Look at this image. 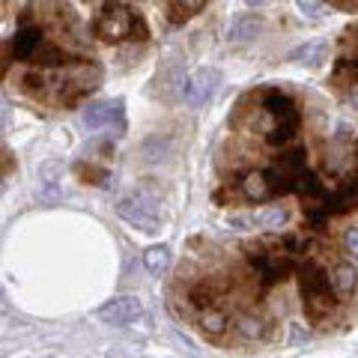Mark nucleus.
Masks as SVG:
<instances>
[{
    "mask_svg": "<svg viewBox=\"0 0 358 358\" xmlns=\"http://www.w3.org/2000/svg\"><path fill=\"white\" fill-rule=\"evenodd\" d=\"M9 123V105H6V99L0 96V126H6Z\"/></svg>",
    "mask_w": 358,
    "mask_h": 358,
    "instance_id": "23",
    "label": "nucleus"
},
{
    "mask_svg": "<svg viewBox=\"0 0 358 358\" xmlns=\"http://www.w3.org/2000/svg\"><path fill=\"white\" fill-rule=\"evenodd\" d=\"M263 108H266V114L272 117V119H287V117H298L296 111V102L287 93H281V90H272V93H266L263 99Z\"/></svg>",
    "mask_w": 358,
    "mask_h": 358,
    "instance_id": "10",
    "label": "nucleus"
},
{
    "mask_svg": "<svg viewBox=\"0 0 358 358\" xmlns=\"http://www.w3.org/2000/svg\"><path fill=\"white\" fill-rule=\"evenodd\" d=\"M296 6L305 12V18H311V22H320V18L325 15V9L320 0H296Z\"/></svg>",
    "mask_w": 358,
    "mask_h": 358,
    "instance_id": "19",
    "label": "nucleus"
},
{
    "mask_svg": "<svg viewBox=\"0 0 358 358\" xmlns=\"http://www.w3.org/2000/svg\"><path fill=\"white\" fill-rule=\"evenodd\" d=\"M39 201L42 203H57L60 201V185H39Z\"/></svg>",
    "mask_w": 358,
    "mask_h": 358,
    "instance_id": "20",
    "label": "nucleus"
},
{
    "mask_svg": "<svg viewBox=\"0 0 358 358\" xmlns=\"http://www.w3.org/2000/svg\"><path fill=\"white\" fill-rule=\"evenodd\" d=\"M144 263L149 268V275H164L167 268H171V248L167 245H153L149 251L144 254Z\"/></svg>",
    "mask_w": 358,
    "mask_h": 358,
    "instance_id": "13",
    "label": "nucleus"
},
{
    "mask_svg": "<svg viewBox=\"0 0 358 358\" xmlns=\"http://www.w3.org/2000/svg\"><path fill=\"white\" fill-rule=\"evenodd\" d=\"M266 30V22L260 15L254 12H239L233 22H230V30H227V36L233 39V42H251Z\"/></svg>",
    "mask_w": 358,
    "mask_h": 358,
    "instance_id": "7",
    "label": "nucleus"
},
{
    "mask_svg": "<svg viewBox=\"0 0 358 358\" xmlns=\"http://www.w3.org/2000/svg\"><path fill=\"white\" fill-rule=\"evenodd\" d=\"M239 332H242L245 337H254V341H257V337L266 334V325H263L260 316H251V314H248V316H242V320H239Z\"/></svg>",
    "mask_w": 358,
    "mask_h": 358,
    "instance_id": "18",
    "label": "nucleus"
},
{
    "mask_svg": "<svg viewBox=\"0 0 358 358\" xmlns=\"http://www.w3.org/2000/svg\"><path fill=\"white\" fill-rule=\"evenodd\" d=\"M325 57H328V42L325 39H314V42H305L302 48H296V51L290 54L293 63H305V66H323L325 63Z\"/></svg>",
    "mask_w": 358,
    "mask_h": 358,
    "instance_id": "9",
    "label": "nucleus"
},
{
    "mask_svg": "<svg viewBox=\"0 0 358 358\" xmlns=\"http://www.w3.org/2000/svg\"><path fill=\"white\" fill-rule=\"evenodd\" d=\"M42 42L45 39H42V30L39 27H22L6 45H9V51H12V60H30Z\"/></svg>",
    "mask_w": 358,
    "mask_h": 358,
    "instance_id": "8",
    "label": "nucleus"
},
{
    "mask_svg": "<svg viewBox=\"0 0 358 358\" xmlns=\"http://www.w3.org/2000/svg\"><path fill=\"white\" fill-rule=\"evenodd\" d=\"M248 6H266V3H272V0H245Z\"/></svg>",
    "mask_w": 358,
    "mask_h": 358,
    "instance_id": "25",
    "label": "nucleus"
},
{
    "mask_svg": "<svg viewBox=\"0 0 358 358\" xmlns=\"http://www.w3.org/2000/svg\"><path fill=\"white\" fill-rule=\"evenodd\" d=\"M141 314H144V307H141V302H137L135 296L111 298V302H105V305L96 311L99 320L108 323V325H132Z\"/></svg>",
    "mask_w": 358,
    "mask_h": 358,
    "instance_id": "5",
    "label": "nucleus"
},
{
    "mask_svg": "<svg viewBox=\"0 0 358 358\" xmlns=\"http://www.w3.org/2000/svg\"><path fill=\"white\" fill-rule=\"evenodd\" d=\"M117 215L132 227H137L141 233H155L158 230V212H155L153 201H119Z\"/></svg>",
    "mask_w": 358,
    "mask_h": 358,
    "instance_id": "4",
    "label": "nucleus"
},
{
    "mask_svg": "<svg viewBox=\"0 0 358 358\" xmlns=\"http://www.w3.org/2000/svg\"><path fill=\"white\" fill-rule=\"evenodd\" d=\"M298 341L305 343V341H307V334H305V332H298V325H293V346H296Z\"/></svg>",
    "mask_w": 358,
    "mask_h": 358,
    "instance_id": "24",
    "label": "nucleus"
},
{
    "mask_svg": "<svg viewBox=\"0 0 358 358\" xmlns=\"http://www.w3.org/2000/svg\"><path fill=\"white\" fill-rule=\"evenodd\" d=\"M0 194H3V185H0Z\"/></svg>",
    "mask_w": 358,
    "mask_h": 358,
    "instance_id": "26",
    "label": "nucleus"
},
{
    "mask_svg": "<svg viewBox=\"0 0 358 358\" xmlns=\"http://www.w3.org/2000/svg\"><path fill=\"white\" fill-rule=\"evenodd\" d=\"M201 328H203V334H209V337L224 334V328H227V316H224L221 311H212V307H206V311L201 314Z\"/></svg>",
    "mask_w": 358,
    "mask_h": 358,
    "instance_id": "14",
    "label": "nucleus"
},
{
    "mask_svg": "<svg viewBox=\"0 0 358 358\" xmlns=\"http://www.w3.org/2000/svg\"><path fill=\"white\" fill-rule=\"evenodd\" d=\"M218 87H221V72H218L215 66H203V69H197L191 78H185L182 99L188 108H203L206 102H212Z\"/></svg>",
    "mask_w": 358,
    "mask_h": 358,
    "instance_id": "3",
    "label": "nucleus"
},
{
    "mask_svg": "<svg viewBox=\"0 0 358 358\" xmlns=\"http://www.w3.org/2000/svg\"><path fill=\"white\" fill-rule=\"evenodd\" d=\"M63 179V162L60 158H48L39 164V185H60Z\"/></svg>",
    "mask_w": 358,
    "mask_h": 358,
    "instance_id": "16",
    "label": "nucleus"
},
{
    "mask_svg": "<svg viewBox=\"0 0 358 358\" xmlns=\"http://www.w3.org/2000/svg\"><path fill=\"white\" fill-rule=\"evenodd\" d=\"M343 245H346V254H350V257H355V251H358V239H355V227H350V230H346V236H343Z\"/></svg>",
    "mask_w": 358,
    "mask_h": 358,
    "instance_id": "21",
    "label": "nucleus"
},
{
    "mask_svg": "<svg viewBox=\"0 0 358 358\" xmlns=\"http://www.w3.org/2000/svg\"><path fill=\"white\" fill-rule=\"evenodd\" d=\"M30 60H33V63H39V66H60V63H63V51H60V48L57 45H39L36 48V51H33V57H30Z\"/></svg>",
    "mask_w": 358,
    "mask_h": 358,
    "instance_id": "17",
    "label": "nucleus"
},
{
    "mask_svg": "<svg viewBox=\"0 0 358 358\" xmlns=\"http://www.w3.org/2000/svg\"><path fill=\"white\" fill-rule=\"evenodd\" d=\"M123 117V102L119 99H114V102H93L84 108V126L87 128H102V126H111L114 119Z\"/></svg>",
    "mask_w": 358,
    "mask_h": 358,
    "instance_id": "6",
    "label": "nucleus"
},
{
    "mask_svg": "<svg viewBox=\"0 0 358 358\" xmlns=\"http://www.w3.org/2000/svg\"><path fill=\"white\" fill-rule=\"evenodd\" d=\"M296 135H298V117L275 119V126L268 128V144H272V146H284V144H290Z\"/></svg>",
    "mask_w": 358,
    "mask_h": 358,
    "instance_id": "12",
    "label": "nucleus"
},
{
    "mask_svg": "<svg viewBox=\"0 0 358 358\" xmlns=\"http://www.w3.org/2000/svg\"><path fill=\"white\" fill-rule=\"evenodd\" d=\"M242 194L248 197V201H254V203H263L272 197V191H268V182H266V173H245L242 176Z\"/></svg>",
    "mask_w": 358,
    "mask_h": 358,
    "instance_id": "11",
    "label": "nucleus"
},
{
    "mask_svg": "<svg viewBox=\"0 0 358 358\" xmlns=\"http://www.w3.org/2000/svg\"><path fill=\"white\" fill-rule=\"evenodd\" d=\"M132 18H135V12L126 3L108 0L96 18V24H93V33L99 39H105V42H119V39H126L128 30H132Z\"/></svg>",
    "mask_w": 358,
    "mask_h": 358,
    "instance_id": "2",
    "label": "nucleus"
},
{
    "mask_svg": "<svg viewBox=\"0 0 358 358\" xmlns=\"http://www.w3.org/2000/svg\"><path fill=\"white\" fill-rule=\"evenodd\" d=\"M332 284H334V290L341 293V296H350L355 290V266H337L334 268V275H332Z\"/></svg>",
    "mask_w": 358,
    "mask_h": 358,
    "instance_id": "15",
    "label": "nucleus"
},
{
    "mask_svg": "<svg viewBox=\"0 0 358 358\" xmlns=\"http://www.w3.org/2000/svg\"><path fill=\"white\" fill-rule=\"evenodd\" d=\"M176 3H179V6H182V9H185V12H197V9H201V6L206 3V0H176Z\"/></svg>",
    "mask_w": 358,
    "mask_h": 358,
    "instance_id": "22",
    "label": "nucleus"
},
{
    "mask_svg": "<svg viewBox=\"0 0 358 358\" xmlns=\"http://www.w3.org/2000/svg\"><path fill=\"white\" fill-rule=\"evenodd\" d=\"M298 290L305 298V314L311 323H323L328 311H332V296H328V284H325V272L320 263L307 260L298 268Z\"/></svg>",
    "mask_w": 358,
    "mask_h": 358,
    "instance_id": "1",
    "label": "nucleus"
}]
</instances>
